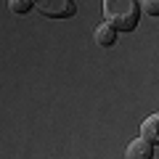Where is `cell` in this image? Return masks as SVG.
<instances>
[{
  "label": "cell",
  "mask_w": 159,
  "mask_h": 159,
  "mask_svg": "<svg viewBox=\"0 0 159 159\" xmlns=\"http://www.w3.org/2000/svg\"><path fill=\"white\" fill-rule=\"evenodd\" d=\"M141 11H146L148 16H159V0H143Z\"/></svg>",
  "instance_id": "obj_7"
},
{
  "label": "cell",
  "mask_w": 159,
  "mask_h": 159,
  "mask_svg": "<svg viewBox=\"0 0 159 159\" xmlns=\"http://www.w3.org/2000/svg\"><path fill=\"white\" fill-rule=\"evenodd\" d=\"M93 40H96L101 48H111V45H114V40H117V29H114L111 24L103 21V24H98V27H96V34H93Z\"/></svg>",
  "instance_id": "obj_5"
},
{
  "label": "cell",
  "mask_w": 159,
  "mask_h": 159,
  "mask_svg": "<svg viewBox=\"0 0 159 159\" xmlns=\"http://www.w3.org/2000/svg\"><path fill=\"white\" fill-rule=\"evenodd\" d=\"M8 8H11L13 13H29V11L34 8V3H29V0H11Z\"/></svg>",
  "instance_id": "obj_6"
},
{
  "label": "cell",
  "mask_w": 159,
  "mask_h": 159,
  "mask_svg": "<svg viewBox=\"0 0 159 159\" xmlns=\"http://www.w3.org/2000/svg\"><path fill=\"white\" fill-rule=\"evenodd\" d=\"M103 16L117 32H133L141 19V3L135 0H103Z\"/></svg>",
  "instance_id": "obj_1"
},
{
  "label": "cell",
  "mask_w": 159,
  "mask_h": 159,
  "mask_svg": "<svg viewBox=\"0 0 159 159\" xmlns=\"http://www.w3.org/2000/svg\"><path fill=\"white\" fill-rule=\"evenodd\" d=\"M34 6L48 19H69L77 13V3H72V0H40Z\"/></svg>",
  "instance_id": "obj_2"
},
{
  "label": "cell",
  "mask_w": 159,
  "mask_h": 159,
  "mask_svg": "<svg viewBox=\"0 0 159 159\" xmlns=\"http://www.w3.org/2000/svg\"><path fill=\"white\" fill-rule=\"evenodd\" d=\"M125 157L127 159H154V143H148L146 138H135V141H130Z\"/></svg>",
  "instance_id": "obj_3"
},
{
  "label": "cell",
  "mask_w": 159,
  "mask_h": 159,
  "mask_svg": "<svg viewBox=\"0 0 159 159\" xmlns=\"http://www.w3.org/2000/svg\"><path fill=\"white\" fill-rule=\"evenodd\" d=\"M141 138H146L148 143L159 146V111L148 114V117L141 122Z\"/></svg>",
  "instance_id": "obj_4"
}]
</instances>
